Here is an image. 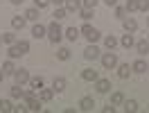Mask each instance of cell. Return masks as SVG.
<instances>
[{
	"instance_id": "7402d4cb",
	"label": "cell",
	"mask_w": 149,
	"mask_h": 113,
	"mask_svg": "<svg viewBox=\"0 0 149 113\" xmlns=\"http://www.w3.org/2000/svg\"><path fill=\"white\" fill-rule=\"evenodd\" d=\"M11 27L14 29H23L25 27V18H23V16H14V18H11Z\"/></svg>"
},
{
	"instance_id": "d4e9b609",
	"label": "cell",
	"mask_w": 149,
	"mask_h": 113,
	"mask_svg": "<svg viewBox=\"0 0 149 113\" xmlns=\"http://www.w3.org/2000/svg\"><path fill=\"white\" fill-rule=\"evenodd\" d=\"M56 59H59V61H68V59H70V50H68V47H59Z\"/></svg>"
},
{
	"instance_id": "8992f818",
	"label": "cell",
	"mask_w": 149,
	"mask_h": 113,
	"mask_svg": "<svg viewBox=\"0 0 149 113\" xmlns=\"http://www.w3.org/2000/svg\"><path fill=\"white\" fill-rule=\"evenodd\" d=\"M81 79H84V82H97V79H100V73H97L95 68H86V70H81Z\"/></svg>"
},
{
	"instance_id": "4fadbf2b",
	"label": "cell",
	"mask_w": 149,
	"mask_h": 113,
	"mask_svg": "<svg viewBox=\"0 0 149 113\" xmlns=\"http://www.w3.org/2000/svg\"><path fill=\"white\" fill-rule=\"evenodd\" d=\"M45 34H47V27H45V25H41V23H36V25L32 27V36H34V38H43Z\"/></svg>"
},
{
	"instance_id": "f546056e",
	"label": "cell",
	"mask_w": 149,
	"mask_h": 113,
	"mask_svg": "<svg viewBox=\"0 0 149 113\" xmlns=\"http://www.w3.org/2000/svg\"><path fill=\"white\" fill-rule=\"evenodd\" d=\"M104 45L109 47V50H113V47L118 45V38H115V36H106V38H104Z\"/></svg>"
},
{
	"instance_id": "ab89813d",
	"label": "cell",
	"mask_w": 149,
	"mask_h": 113,
	"mask_svg": "<svg viewBox=\"0 0 149 113\" xmlns=\"http://www.w3.org/2000/svg\"><path fill=\"white\" fill-rule=\"evenodd\" d=\"M115 111V104H109V106H104V113H113Z\"/></svg>"
},
{
	"instance_id": "52a82bcc",
	"label": "cell",
	"mask_w": 149,
	"mask_h": 113,
	"mask_svg": "<svg viewBox=\"0 0 149 113\" xmlns=\"http://www.w3.org/2000/svg\"><path fill=\"white\" fill-rule=\"evenodd\" d=\"M95 88H97V93H109V91H111L113 86H111V82H109V79H97V82H95Z\"/></svg>"
},
{
	"instance_id": "1f68e13d",
	"label": "cell",
	"mask_w": 149,
	"mask_h": 113,
	"mask_svg": "<svg viewBox=\"0 0 149 113\" xmlns=\"http://www.w3.org/2000/svg\"><path fill=\"white\" fill-rule=\"evenodd\" d=\"M79 16H81L84 20H91V18H93V9H86V7H81V9H79Z\"/></svg>"
},
{
	"instance_id": "f35d334b",
	"label": "cell",
	"mask_w": 149,
	"mask_h": 113,
	"mask_svg": "<svg viewBox=\"0 0 149 113\" xmlns=\"http://www.w3.org/2000/svg\"><path fill=\"white\" fill-rule=\"evenodd\" d=\"M124 14H127L124 7H118V9H115V16H118V18H124Z\"/></svg>"
},
{
	"instance_id": "277c9868",
	"label": "cell",
	"mask_w": 149,
	"mask_h": 113,
	"mask_svg": "<svg viewBox=\"0 0 149 113\" xmlns=\"http://www.w3.org/2000/svg\"><path fill=\"white\" fill-rule=\"evenodd\" d=\"M84 59H86V61H95V59H100V47L91 43V45L84 50Z\"/></svg>"
},
{
	"instance_id": "f1b7e54d",
	"label": "cell",
	"mask_w": 149,
	"mask_h": 113,
	"mask_svg": "<svg viewBox=\"0 0 149 113\" xmlns=\"http://www.w3.org/2000/svg\"><path fill=\"white\" fill-rule=\"evenodd\" d=\"M2 70H5V75H14V73H16V66H14L11 61H5V63H2Z\"/></svg>"
},
{
	"instance_id": "5bb4252c",
	"label": "cell",
	"mask_w": 149,
	"mask_h": 113,
	"mask_svg": "<svg viewBox=\"0 0 149 113\" xmlns=\"http://www.w3.org/2000/svg\"><path fill=\"white\" fill-rule=\"evenodd\" d=\"M129 75H131V66H129V63H120V68H118V77H120V79H129Z\"/></svg>"
},
{
	"instance_id": "7bdbcfd3",
	"label": "cell",
	"mask_w": 149,
	"mask_h": 113,
	"mask_svg": "<svg viewBox=\"0 0 149 113\" xmlns=\"http://www.w3.org/2000/svg\"><path fill=\"white\" fill-rule=\"evenodd\" d=\"M2 79H5V70L0 68V82H2Z\"/></svg>"
},
{
	"instance_id": "484cf974",
	"label": "cell",
	"mask_w": 149,
	"mask_h": 113,
	"mask_svg": "<svg viewBox=\"0 0 149 113\" xmlns=\"http://www.w3.org/2000/svg\"><path fill=\"white\" fill-rule=\"evenodd\" d=\"M65 36H68V41H77V38H79V29L77 27H68L65 29Z\"/></svg>"
},
{
	"instance_id": "30bf717a",
	"label": "cell",
	"mask_w": 149,
	"mask_h": 113,
	"mask_svg": "<svg viewBox=\"0 0 149 113\" xmlns=\"http://www.w3.org/2000/svg\"><path fill=\"white\" fill-rule=\"evenodd\" d=\"M81 9V0H65V11L68 14H77Z\"/></svg>"
},
{
	"instance_id": "9a60e30c",
	"label": "cell",
	"mask_w": 149,
	"mask_h": 113,
	"mask_svg": "<svg viewBox=\"0 0 149 113\" xmlns=\"http://www.w3.org/2000/svg\"><path fill=\"white\" fill-rule=\"evenodd\" d=\"M131 70H133V73H138V75H142V73H147V63H145L142 59H138V61H133Z\"/></svg>"
},
{
	"instance_id": "7dc6e473",
	"label": "cell",
	"mask_w": 149,
	"mask_h": 113,
	"mask_svg": "<svg viewBox=\"0 0 149 113\" xmlns=\"http://www.w3.org/2000/svg\"><path fill=\"white\" fill-rule=\"evenodd\" d=\"M147 70H149V68H147Z\"/></svg>"
},
{
	"instance_id": "cb8c5ba5",
	"label": "cell",
	"mask_w": 149,
	"mask_h": 113,
	"mask_svg": "<svg viewBox=\"0 0 149 113\" xmlns=\"http://www.w3.org/2000/svg\"><path fill=\"white\" fill-rule=\"evenodd\" d=\"M2 43L14 45V43H16V34H14V32H5V34H2Z\"/></svg>"
},
{
	"instance_id": "4dcf8cb0",
	"label": "cell",
	"mask_w": 149,
	"mask_h": 113,
	"mask_svg": "<svg viewBox=\"0 0 149 113\" xmlns=\"http://www.w3.org/2000/svg\"><path fill=\"white\" fill-rule=\"evenodd\" d=\"M16 47H18L23 54H27V52H29V43H27V41H16Z\"/></svg>"
},
{
	"instance_id": "603a6c76",
	"label": "cell",
	"mask_w": 149,
	"mask_h": 113,
	"mask_svg": "<svg viewBox=\"0 0 149 113\" xmlns=\"http://www.w3.org/2000/svg\"><path fill=\"white\" fill-rule=\"evenodd\" d=\"M136 50H138V54H147L149 52V41H138V43H136Z\"/></svg>"
},
{
	"instance_id": "60d3db41",
	"label": "cell",
	"mask_w": 149,
	"mask_h": 113,
	"mask_svg": "<svg viewBox=\"0 0 149 113\" xmlns=\"http://www.w3.org/2000/svg\"><path fill=\"white\" fill-rule=\"evenodd\" d=\"M106 5H109V7H115V5H118V0H106Z\"/></svg>"
},
{
	"instance_id": "83f0119b",
	"label": "cell",
	"mask_w": 149,
	"mask_h": 113,
	"mask_svg": "<svg viewBox=\"0 0 149 113\" xmlns=\"http://www.w3.org/2000/svg\"><path fill=\"white\" fill-rule=\"evenodd\" d=\"M0 111H5V113L14 111V104H11L9 100H0Z\"/></svg>"
},
{
	"instance_id": "ba28073f",
	"label": "cell",
	"mask_w": 149,
	"mask_h": 113,
	"mask_svg": "<svg viewBox=\"0 0 149 113\" xmlns=\"http://www.w3.org/2000/svg\"><path fill=\"white\" fill-rule=\"evenodd\" d=\"M25 102H27V111H41V100H36V95L25 97Z\"/></svg>"
},
{
	"instance_id": "6da1fadb",
	"label": "cell",
	"mask_w": 149,
	"mask_h": 113,
	"mask_svg": "<svg viewBox=\"0 0 149 113\" xmlns=\"http://www.w3.org/2000/svg\"><path fill=\"white\" fill-rule=\"evenodd\" d=\"M63 36V29L59 25V20H52L50 25H47V38H50V43H59Z\"/></svg>"
},
{
	"instance_id": "ffe728a7",
	"label": "cell",
	"mask_w": 149,
	"mask_h": 113,
	"mask_svg": "<svg viewBox=\"0 0 149 113\" xmlns=\"http://www.w3.org/2000/svg\"><path fill=\"white\" fill-rule=\"evenodd\" d=\"M120 43H122L124 47H133V45H136V41H133V34H131V32H127V34L120 38Z\"/></svg>"
},
{
	"instance_id": "ac0fdd59",
	"label": "cell",
	"mask_w": 149,
	"mask_h": 113,
	"mask_svg": "<svg viewBox=\"0 0 149 113\" xmlns=\"http://www.w3.org/2000/svg\"><path fill=\"white\" fill-rule=\"evenodd\" d=\"M9 95L14 97V100H20V97H25V91L20 88V84H16V86H11V88H9Z\"/></svg>"
},
{
	"instance_id": "3957f363",
	"label": "cell",
	"mask_w": 149,
	"mask_h": 113,
	"mask_svg": "<svg viewBox=\"0 0 149 113\" xmlns=\"http://www.w3.org/2000/svg\"><path fill=\"white\" fill-rule=\"evenodd\" d=\"M102 66L106 68V70H113V68L118 66V57H115V52H106V54H102Z\"/></svg>"
},
{
	"instance_id": "d6986e66",
	"label": "cell",
	"mask_w": 149,
	"mask_h": 113,
	"mask_svg": "<svg viewBox=\"0 0 149 113\" xmlns=\"http://www.w3.org/2000/svg\"><path fill=\"white\" fill-rule=\"evenodd\" d=\"M43 84H45V82H43V77H29V86H32L36 93L43 88Z\"/></svg>"
},
{
	"instance_id": "ee69618b",
	"label": "cell",
	"mask_w": 149,
	"mask_h": 113,
	"mask_svg": "<svg viewBox=\"0 0 149 113\" xmlns=\"http://www.w3.org/2000/svg\"><path fill=\"white\" fill-rule=\"evenodd\" d=\"M11 5H20V2H23V0H9Z\"/></svg>"
},
{
	"instance_id": "74e56055",
	"label": "cell",
	"mask_w": 149,
	"mask_h": 113,
	"mask_svg": "<svg viewBox=\"0 0 149 113\" xmlns=\"http://www.w3.org/2000/svg\"><path fill=\"white\" fill-rule=\"evenodd\" d=\"M47 5H50V0H34V7H38V9H45Z\"/></svg>"
},
{
	"instance_id": "9c48e42d",
	"label": "cell",
	"mask_w": 149,
	"mask_h": 113,
	"mask_svg": "<svg viewBox=\"0 0 149 113\" xmlns=\"http://www.w3.org/2000/svg\"><path fill=\"white\" fill-rule=\"evenodd\" d=\"M68 82H65V77H54V82H52V88H54V93H63Z\"/></svg>"
},
{
	"instance_id": "5b68a950",
	"label": "cell",
	"mask_w": 149,
	"mask_h": 113,
	"mask_svg": "<svg viewBox=\"0 0 149 113\" xmlns=\"http://www.w3.org/2000/svg\"><path fill=\"white\" fill-rule=\"evenodd\" d=\"M14 77H16V84H29V73L25 70V68H16V73H14Z\"/></svg>"
},
{
	"instance_id": "d6a6232c",
	"label": "cell",
	"mask_w": 149,
	"mask_h": 113,
	"mask_svg": "<svg viewBox=\"0 0 149 113\" xmlns=\"http://www.w3.org/2000/svg\"><path fill=\"white\" fill-rule=\"evenodd\" d=\"M9 57H11V59H18V57H23V52L16 47V43H14V45H9Z\"/></svg>"
},
{
	"instance_id": "bcb514c9",
	"label": "cell",
	"mask_w": 149,
	"mask_h": 113,
	"mask_svg": "<svg viewBox=\"0 0 149 113\" xmlns=\"http://www.w3.org/2000/svg\"><path fill=\"white\" fill-rule=\"evenodd\" d=\"M147 25H149V16H147Z\"/></svg>"
},
{
	"instance_id": "8d00e7d4",
	"label": "cell",
	"mask_w": 149,
	"mask_h": 113,
	"mask_svg": "<svg viewBox=\"0 0 149 113\" xmlns=\"http://www.w3.org/2000/svg\"><path fill=\"white\" fill-rule=\"evenodd\" d=\"M138 11H149V0H138Z\"/></svg>"
},
{
	"instance_id": "7a4b0ae2",
	"label": "cell",
	"mask_w": 149,
	"mask_h": 113,
	"mask_svg": "<svg viewBox=\"0 0 149 113\" xmlns=\"http://www.w3.org/2000/svg\"><path fill=\"white\" fill-rule=\"evenodd\" d=\"M79 32H81V34L88 38V43H95V41H100V32H97L93 25H88V23H86V25L79 29Z\"/></svg>"
},
{
	"instance_id": "44dd1931",
	"label": "cell",
	"mask_w": 149,
	"mask_h": 113,
	"mask_svg": "<svg viewBox=\"0 0 149 113\" xmlns=\"http://www.w3.org/2000/svg\"><path fill=\"white\" fill-rule=\"evenodd\" d=\"M38 7H29L27 11H25V20H38Z\"/></svg>"
},
{
	"instance_id": "8fae6325",
	"label": "cell",
	"mask_w": 149,
	"mask_h": 113,
	"mask_svg": "<svg viewBox=\"0 0 149 113\" xmlns=\"http://www.w3.org/2000/svg\"><path fill=\"white\" fill-rule=\"evenodd\" d=\"M52 97H54V88H41L38 91V100L41 102H52Z\"/></svg>"
},
{
	"instance_id": "836d02e7",
	"label": "cell",
	"mask_w": 149,
	"mask_h": 113,
	"mask_svg": "<svg viewBox=\"0 0 149 113\" xmlns=\"http://www.w3.org/2000/svg\"><path fill=\"white\" fill-rule=\"evenodd\" d=\"M97 2H100V0H81V7H86V9H95Z\"/></svg>"
},
{
	"instance_id": "e0dca14e",
	"label": "cell",
	"mask_w": 149,
	"mask_h": 113,
	"mask_svg": "<svg viewBox=\"0 0 149 113\" xmlns=\"http://www.w3.org/2000/svg\"><path fill=\"white\" fill-rule=\"evenodd\" d=\"M122 106H124V111H127V113H136V111H138V102H136V100H124Z\"/></svg>"
},
{
	"instance_id": "e575fe53",
	"label": "cell",
	"mask_w": 149,
	"mask_h": 113,
	"mask_svg": "<svg viewBox=\"0 0 149 113\" xmlns=\"http://www.w3.org/2000/svg\"><path fill=\"white\" fill-rule=\"evenodd\" d=\"M127 11H138V0H127Z\"/></svg>"
},
{
	"instance_id": "7c38bea8",
	"label": "cell",
	"mask_w": 149,
	"mask_h": 113,
	"mask_svg": "<svg viewBox=\"0 0 149 113\" xmlns=\"http://www.w3.org/2000/svg\"><path fill=\"white\" fill-rule=\"evenodd\" d=\"M79 109H81V111H93L95 109V100L93 97H81V100H79Z\"/></svg>"
},
{
	"instance_id": "b9f144b4",
	"label": "cell",
	"mask_w": 149,
	"mask_h": 113,
	"mask_svg": "<svg viewBox=\"0 0 149 113\" xmlns=\"http://www.w3.org/2000/svg\"><path fill=\"white\" fill-rule=\"evenodd\" d=\"M50 2H54V5H63L65 0H50Z\"/></svg>"
},
{
	"instance_id": "2e32d148",
	"label": "cell",
	"mask_w": 149,
	"mask_h": 113,
	"mask_svg": "<svg viewBox=\"0 0 149 113\" xmlns=\"http://www.w3.org/2000/svg\"><path fill=\"white\" fill-rule=\"evenodd\" d=\"M122 25H124V29H127V32H131V34L138 29V23H136V18H124V20H122Z\"/></svg>"
},
{
	"instance_id": "f6af8a7d",
	"label": "cell",
	"mask_w": 149,
	"mask_h": 113,
	"mask_svg": "<svg viewBox=\"0 0 149 113\" xmlns=\"http://www.w3.org/2000/svg\"><path fill=\"white\" fill-rule=\"evenodd\" d=\"M0 43H2V34H0Z\"/></svg>"
},
{
	"instance_id": "4316f807",
	"label": "cell",
	"mask_w": 149,
	"mask_h": 113,
	"mask_svg": "<svg viewBox=\"0 0 149 113\" xmlns=\"http://www.w3.org/2000/svg\"><path fill=\"white\" fill-rule=\"evenodd\" d=\"M122 102H124V93L115 91V93L111 95V104H115V106H118V104H122Z\"/></svg>"
},
{
	"instance_id": "d590c367",
	"label": "cell",
	"mask_w": 149,
	"mask_h": 113,
	"mask_svg": "<svg viewBox=\"0 0 149 113\" xmlns=\"http://www.w3.org/2000/svg\"><path fill=\"white\" fill-rule=\"evenodd\" d=\"M65 16H68V11H65V7H63V9L59 7V9L54 11V20H61V18H65Z\"/></svg>"
}]
</instances>
